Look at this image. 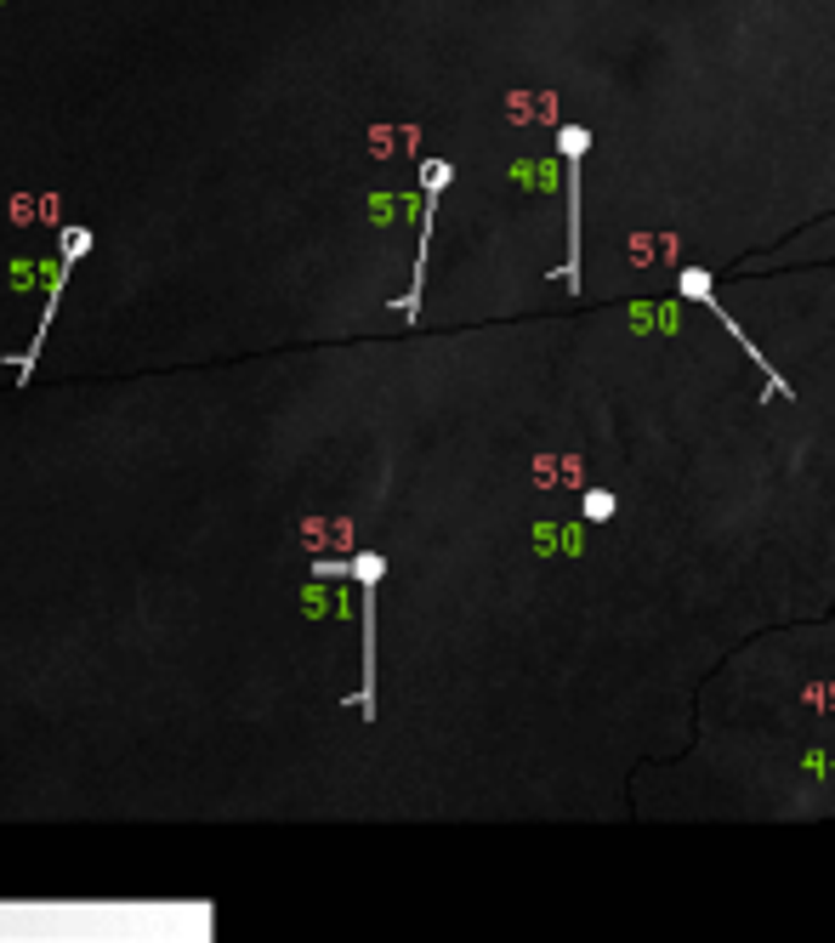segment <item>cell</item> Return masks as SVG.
I'll return each mask as SVG.
<instances>
[{"mask_svg":"<svg viewBox=\"0 0 835 943\" xmlns=\"http://www.w3.org/2000/svg\"><path fill=\"white\" fill-rule=\"evenodd\" d=\"M91 251V234L86 228H63V262H58V273H52V302H46V313H40V336H35V347L23 353L12 369H17V381H29V369H35V359H40V347H46V336H52V313H58V290H63V279H68V267L80 262Z\"/></svg>","mask_w":835,"mask_h":943,"instance_id":"1","label":"cell"}]
</instances>
